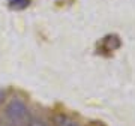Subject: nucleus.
I'll return each mask as SVG.
<instances>
[{
  "label": "nucleus",
  "instance_id": "1",
  "mask_svg": "<svg viewBox=\"0 0 135 126\" xmlns=\"http://www.w3.org/2000/svg\"><path fill=\"white\" fill-rule=\"evenodd\" d=\"M5 119L9 126H29L32 122L29 108L21 99H12L5 110Z\"/></svg>",
  "mask_w": 135,
  "mask_h": 126
},
{
  "label": "nucleus",
  "instance_id": "2",
  "mask_svg": "<svg viewBox=\"0 0 135 126\" xmlns=\"http://www.w3.org/2000/svg\"><path fill=\"white\" fill-rule=\"evenodd\" d=\"M54 126H80V125L72 117L65 116V114H57L54 117Z\"/></svg>",
  "mask_w": 135,
  "mask_h": 126
},
{
  "label": "nucleus",
  "instance_id": "3",
  "mask_svg": "<svg viewBox=\"0 0 135 126\" xmlns=\"http://www.w3.org/2000/svg\"><path fill=\"white\" fill-rule=\"evenodd\" d=\"M30 5V0H9V8L15 11L26 9Z\"/></svg>",
  "mask_w": 135,
  "mask_h": 126
},
{
  "label": "nucleus",
  "instance_id": "4",
  "mask_svg": "<svg viewBox=\"0 0 135 126\" xmlns=\"http://www.w3.org/2000/svg\"><path fill=\"white\" fill-rule=\"evenodd\" d=\"M29 126H48L45 122H42V120H33V122H30L29 123Z\"/></svg>",
  "mask_w": 135,
  "mask_h": 126
},
{
  "label": "nucleus",
  "instance_id": "5",
  "mask_svg": "<svg viewBox=\"0 0 135 126\" xmlns=\"http://www.w3.org/2000/svg\"><path fill=\"white\" fill-rule=\"evenodd\" d=\"M5 98H6V92L3 90V89H0V105L3 104V101H5Z\"/></svg>",
  "mask_w": 135,
  "mask_h": 126
}]
</instances>
